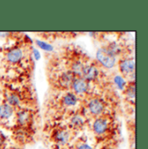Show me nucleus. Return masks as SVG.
<instances>
[{
    "mask_svg": "<svg viewBox=\"0 0 148 149\" xmlns=\"http://www.w3.org/2000/svg\"><path fill=\"white\" fill-rule=\"evenodd\" d=\"M96 58L100 62V63H101V65H103L108 69L113 67L116 61L115 56L111 53L107 48L99 49L96 52Z\"/></svg>",
    "mask_w": 148,
    "mask_h": 149,
    "instance_id": "obj_1",
    "label": "nucleus"
},
{
    "mask_svg": "<svg viewBox=\"0 0 148 149\" xmlns=\"http://www.w3.org/2000/svg\"><path fill=\"white\" fill-rule=\"evenodd\" d=\"M73 88L77 94H82L88 89V81L84 78H76L72 83Z\"/></svg>",
    "mask_w": 148,
    "mask_h": 149,
    "instance_id": "obj_2",
    "label": "nucleus"
},
{
    "mask_svg": "<svg viewBox=\"0 0 148 149\" xmlns=\"http://www.w3.org/2000/svg\"><path fill=\"white\" fill-rule=\"evenodd\" d=\"M120 71L125 74H129L133 73L135 69V63L133 59H125L120 63Z\"/></svg>",
    "mask_w": 148,
    "mask_h": 149,
    "instance_id": "obj_3",
    "label": "nucleus"
},
{
    "mask_svg": "<svg viewBox=\"0 0 148 149\" xmlns=\"http://www.w3.org/2000/svg\"><path fill=\"white\" fill-rule=\"evenodd\" d=\"M54 141L58 145L65 146L69 141V134L66 130H58L54 134Z\"/></svg>",
    "mask_w": 148,
    "mask_h": 149,
    "instance_id": "obj_4",
    "label": "nucleus"
},
{
    "mask_svg": "<svg viewBox=\"0 0 148 149\" xmlns=\"http://www.w3.org/2000/svg\"><path fill=\"white\" fill-rule=\"evenodd\" d=\"M88 109L93 114H101L104 110V104L99 99H93L88 103Z\"/></svg>",
    "mask_w": 148,
    "mask_h": 149,
    "instance_id": "obj_5",
    "label": "nucleus"
},
{
    "mask_svg": "<svg viewBox=\"0 0 148 149\" xmlns=\"http://www.w3.org/2000/svg\"><path fill=\"white\" fill-rule=\"evenodd\" d=\"M98 74H99V71L95 66L90 65V66H85L84 67L82 76L84 77V79L86 81H88L94 80L97 78Z\"/></svg>",
    "mask_w": 148,
    "mask_h": 149,
    "instance_id": "obj_6",
    "label": "nucleus"
},
{
    "mask_svg": "<svg viewBox=\"0 0 148 149\" xmlns=\"http://www.w3.org/2000/svg\"><path fill=\"white\" fill-rule=\"evenodd\" d=\"M93 129L96 134H103L108 129V122L104 119H97L93 124Z\"/></svg>",
    "mask_w": 148,
    "mask_h": 149,
    "instance_id": "obj_7",
    "label": "nucleus"
},
{
    "mask_svg": "<svg viewBox=\"0 0 148 149\" xmlns=\"http://www.w3.org/2000/svg\"><path fill=\"white\" fill-rule=\"evenodd\" d=\"M7 60L11 63H18L22 57H23V52L20 49L18 48H16V49H13L11 50H10L7 55Z\"/></svg>",
    "mask_w": 148,
    "mask_h": 149,
    "instance_id": "obj_8",
    "label": "nucleus"
},
{
    "mask_svg": "<svg viewBox=\"0 0 148 149\" xmlns=\"http://www.w3.org/2000/svg\"><path fill=\"white\" fill-rule=\"evenodd\" d=\"M74 74L71 73V72H66V73H63L60 76V84L65 88L70 86L73 81H74Z\"/></svg>",
    "mask_w": 148,
    "mask_h": 149,
    "instance_id": "obj_9",
    "label": "nucleus"
},
{
    "mask_svg": "<svg viewBox=\"0 0 148 149\" xmlns=\"http://www.w3.org/2000/svg\"><path fill=\"white\" fill-rule=\"evenodd\" d=\"M13 114V109L9 104L0 105V118L8 119Z\"/></svg>",
    "mask_w": 148,
    "mask_h": 149,
    "instance_id": "obj_10",
    "label": "nucleus"
},
{
    "mask_svg": "<svg viewBox=\"0 0 148 149\" xmlns=\"http://www.w3.org/2000/svg\"><path fill=\"white\" fill-rule=\"evenodd\" d=\"M77 102V97L73 93H69L63 97V103L66 106H74Z\"/></svg>",
    "mask_w": 148,
    "mask_h": 149,
    "instance_id": "obj_11",
    "label": "nucleus"
},
{
    "mask_svg": "<svg viewBox=\"0 0 148 149\" xmlns=\"http://www.w3.org/2000/svg\"><path fill=\"white\" fill-rule=\"evenodd\" d=\"M84 65L83 63H81V62H74L72 65L71 68V73L74 74H78V75H81L82 76V73H83V70H84Z\"/></svg>",
    "mask_w": 148,
    "mask_h": 149,
    "instance_id": "obj_12",
    "label": "nucleus"
},
{
    "mask_svg": "<svg viewBox=\"0 0 148 149\" xmlns=\"http://www.w3.org/2000/svg\"><path fill=\"white\" fill-rule=\"evenodd\" d=\"M30 113L27 111H21L17 113V121L20 125H25L30 120Z\"/></svg>",
    "mask_w": 148,
    "mask_h": 149,
    "instance_id": "obj_13",
    "label": "nucleus"
},
{
    "mask_svg": "<svg viewBox=\"0 0 148 149\" xmlns=\"http://www.w3.org/2000/svg\"><path fill=\"white\" fill-rule=\"evenodd\" d=\"M7 101H8V102H9V105L10 106H17V105H18L19 104V102H20V99H19V97L16 95V94H11V95H10L9 96H8V98H7Z\"/></svg>",
    "mask_w": 148,
    "mask_h": 149,
    "instance_id": "obj_14",
    "label": "nucleus"
},
{
    "mask_svg": "<svg viewBox=\"0 0 148 149\" xmlns=\"http://www.w3.org/2000/svg\"><path fill=\"white\" fill-rule=\"evenodd\" d=\"M71 124L74 127H81L83 125V120L81 116L79 115H74L71 118Z\"/></svg>",
    "mask_w": 148,
    "mask_h": 149,
    "instance_id": "obj_15",
    "label": "nucleus"
},
{
    "mask_svg": "<svg viewBox=\"0 0 148 149\" xmlns=\"http://www.w3.org/2000/svg\"><path fill=\"white\" fill-rule=\"evenodd\" d=\"M37 44L43 50H46V51H52L53 50V47L47 43V42H44L42 41H40V40H37Z\"/></svg>",
    "mask_w": 148,
    "mask_h": 149,
    "instance_id": "obj_16",
    "label": "nucleus"
},
{
    "mask_svg": "<svg viewBox=\"0 0 148 149\" xmlns=\"http://www.w3.org/2000/svg\"><path fill=\"white\" fill-rule=\"evenodd\" d=\"M113 81H114V83L117 85V87H118L120 89H123L124 87H125V85H126V82H125L124 79H123L121 76H119V75H117V76L114 77Z\"/></svg>",
    "mask_w": 148,
    "mask_h": 149,
    "instance_id": "obj_17",
    "label": "nucleus"
},
{
    "mask_svg": "<svg viewBox=\"0 0 148 149\" xmlns=\"http://www.w3.org/2000/svg\"><path fill=\"white\" fill-rule=\"evenodd\" d=\"M126 95L131 99L134 98V96H135V85H131L128 87V88L126 89Z\"/></svg>",
    "mask_w": 148,
    "mask_h": 149,
    "instance_id": "obj_18",
    "label": "nucleus"
},
{
    "mask_svg": "<svg viewBox=\"0 0 148 149\" xmlns=\"http://www.w3.org/2000/svg\"><path fill=\"white\" fill-rule=\"evenodd\" d=\"M77 149H93V148L91 146H89L88 144H86V143H83V144H81Z\"/></svg>",
    "mask_w": 148,
    "mask_h": 149,
    "instance_id": "obj_19",
    "label": "nucleus"
},
{
    "mask_svg": "<svg viewBox=\"0 0 148 149\" xmlns=\"http://www.w3.org/2000/svg\"><path fill=\"white\" fill-rule=\"evenodd\" d=\"M4 141H5V135L2 132H0V147L4 143Z\"/></svg>",
    "mask_w": 148,
    "mask_h": 149,
    "instance_id": "obj_20",
    "label": "nucleus"
},
{
    "mask_svg": "<svg viewBox=\"0 0 148 149\" xmlns=\"http://www.w3.org/2000/svg\"><path fill=\"white\" fill-rule=\"evenodd\" d=\"M33 53H34V56H35L36 60H39V59H40V57H41V55H40L39 51H38L37 49H34Z\"/></svg>",
    "mask_w": 148,
    "mask_h": 149,
    "instance_id": "obj_21",
    "label": "nucleus"
}]
</instances>
